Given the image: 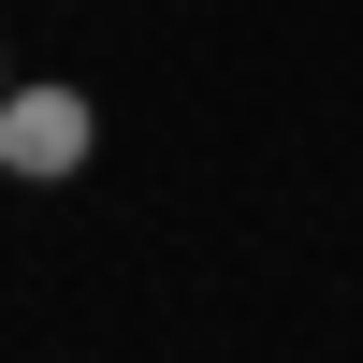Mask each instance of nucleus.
Listing matches in <instances>:
<instances>
[{
  "instance_id": "2",
  "label": "nucleus",
  "mask_w": 363,
  "mask_h": 363,
  "mask_svg": "<svg viewBox=\"0 0 363 363\" xmlns=\"http://www.w3.org/2000/svg\"><path fill=\"white\" fill-rule=\"evenodd\" d=\"M0 87H15V44H0Z\"/></svg>"
},
{
  "instance_id": "1",
  "label": "nucleus",
  "mask_w": 363,
  "mask_h": 363,
  "mask_svg": "<svg viewBox=\"0 0 363 363\" xmlns=\"http://www.w3.org/2000/svg\"><path fill=\"white\" fill-rule=\"evenodd\" d=\"M87 145H102V102H87V87H58V73L0 87V174H15V189H73Z\"/></svg>"
}]
</instances>
